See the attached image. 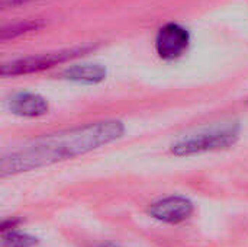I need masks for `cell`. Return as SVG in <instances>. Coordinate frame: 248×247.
I'll list each match as a JSON object with an SVG mask.
<instances>
[{
	"instance_id": "1",
	"label": "cell",
	"mask_w": 248,
	"mask_h": 247,
	"mask_svg": "<svg viewBox=\"0 0 248 247\" xmlns=\"http://www.w3.org/2000/svg\"><path fill=\"white\" fill-rule=\"evenodd\" d=\"M125 128L121 121L108 119L44 135L16 151L3 154L0 159V175L6 178L73 159L113 143L122 137Z\"/></svg>"
},
{
	"instance_id": "2",
	"label": "cell",
	"mask_w": 248,
	"mask_h": 247,
	"mask_svg": "<svg viewBox=\"0 0 248 247\" xmlns=\"http://www.w3.org/2000/svg\"><path fill=\"white\" fill-rule=\"evenodd\" d=\"M240 137V127L237 124H224L209 130L192 134L174 143L171 153L176 156H192L208 151H218L232 147Z\"/></svg>"
},
{
	"instance_id": "3",
	"label": "cell",
	"mask_w": 248,
	"mask_h": 247,
	"mask_svg": "<svg viewBox=\"0 0 248 247\" xmlns=\"http://www.w3.org/2000/svg\"><path fill=\"white\" fill-rule=\"evenodd\" d=\"M92 49H93V47L86 45V47H77V48H71V49L68 48V49H62V51H55V52H48V54H42V55L15 60V61L3 64L0 73H1V76L7 77V76H20V74L41 71V70L49 68L52 66L73 60L76 57H80L83 54H87Z\"/></svg>"
},
{
	"instance_id": "4",
	"label": "cell",
	"mask_w": 248,
	"mask_h": 247,
	"mask_svg": "<svg viewBox=\"0 0 248 247\" xmlns=\"http://www.w3.org/2000/svg\"><path fill=\"white\" fill-rule=\"evenodd\" d=\"M189 42L190 35L183 26L177 23H167L161 26L157 33L155 49L163 60H176L185 54Z\"/></svg>"
},
{
	"instance_id": "5",
	"label": "cell",
	"mask_w": 248,
	"mask_h": 247,
	"mask_svg": "<svg viewBox=\"0 0 248 247\" xmlns=\"http://www.w3.org/2000/svg\"><path fill=\"white\" fill-rule=\"evenodd\" d=\"M148 214L161 223L179 224L193 214V204L185 197H169L154 202L148 208Z\"/></svg>"
},
{
	"instance_id": "6",
	"label": "cell",
	"mask_w": 248,
	"mask_h": 247,
	"mask_svg": "<svg viewBox=\"0 0 248 247\" xmlns=\"http://www.w3.org/2000/svg\"><path fill=\"white\" fill-rule=\"evenodd\" d=\"M9 106L13 114L25 118H38L48 112V102L42 96L28 92L15 95Z\"/></svg>"
},
{
	"instance_id": "7",
	"label": "cell",
	"mask_w": 248,
	"mask_h": 247,
	"mask_svg": "<svg viewBox=\"0 0 248 247\" xmlns=\"http://www.w3.org/2000/svg\"><path fill=\"white\" fill-rule=\"evenodd\" d=\"M62 77L67 80H73V82L96 84L105 80L106 68L100 64H80V66H73L67 68L62 73Z\"/></svg>"
},
{
	"instance_id": "8",
	"label": "cell",
	"mask_w": 248,
	"mask_h": 247,
	"mask_svg": "<svg viewBox=\"0 0 248 247\" xmlns=\"http://www.w3.org/2000/svg\"><path fill=\"white\" fill-rule=\"evenodd\" d=\"M41 26H42V23L38 22V20H28V22L15 23V25H10L7 28H3L0 36H1L3 41H6V39H10V38H16V36H19L22 33H26V32L36 31Z\"/></svg>"
},
{
	"instance_id": "9",
	"label": "cell",
	"mask_w": 248,
	"mask_h": 247,
	"mask_svg": "<svg viewBox=\"0 0 248 247\" xmlns=\"http://www.w3.org/2000/svg\"><path fill=\"white\" fill-rule=\"evenodd\" d=\"M38 243V240L29 234L17 233V231H9L1 239V247H33Z\"/></svg>"
},
{
	"instance_id": "10",
	"label": "cell",
	"mask_w": 248,
	"mask_h": 247,
	"mask_svg": "<svg viewBox=\"0 0 248 247\" xmlns=\"http://www.w3.org/2000/svg\"><path fill=\"white\" fill-rule=\"evenodd\" d=\"M19 224V220H6V221H3L1 223V230L3 231H7V230H13V229H16V226Z\"/></svg>"
},
{
	"instance_id": "11",
	"label": "cell",
	"mask_w": 248,
	"mask_h": 247,
	"mask_svg": "<svg viewBox=\"0 0 248 247\" xmlns=\"http://www.w3.org/2000/svg\"><path fill=\"white\" fill-rule=\"evenodd\" d=\"M29 0H0L1 6L7 7V6H17V4H22V3H26Z\"/></svg>"
},
{
	"instance_id": "12",
	"label": "cell",
	"mask_w": 248,
	"mask_h": 247,
	"mask_svg": "<svg viewBox=\"0 0 248 247\" xmlns=\"http://www.w3.org/2000/svg\"><path fill=\"white\" fill-rule=\"evenodd\" d=\"M90 247H116L115 245H112V243H100V245H94V246H90Z\"/></svg>"
}]
</instances>
